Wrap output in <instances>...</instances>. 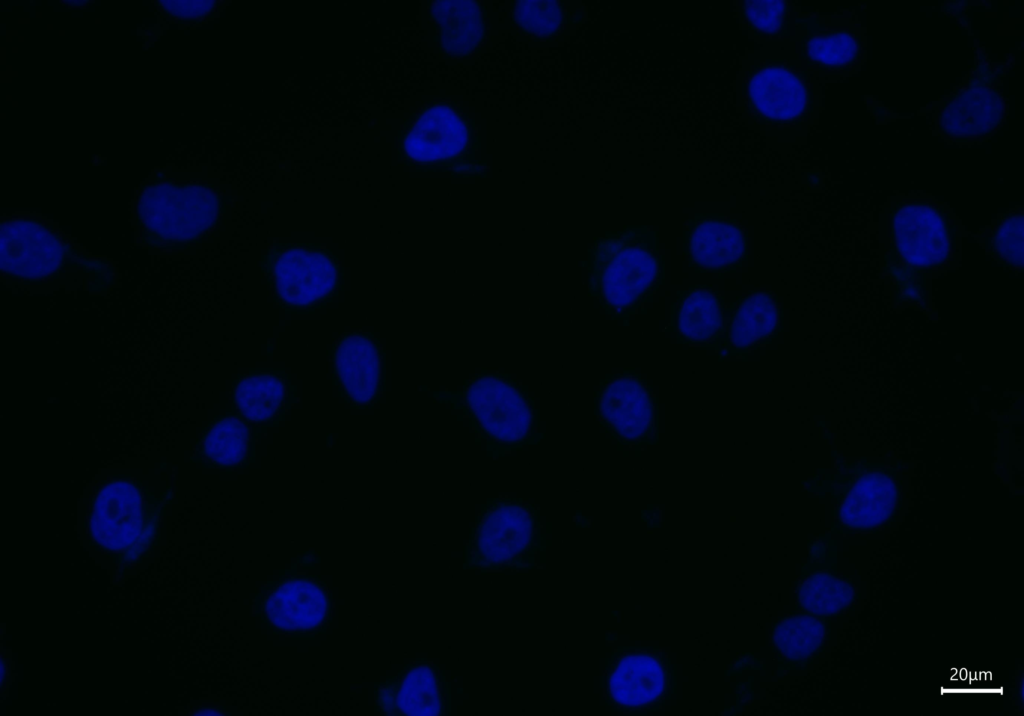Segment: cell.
Here are the masks:
<instances>
[{
    "label": "cell",
    "instance_id": "cell-1",
    "mask_svg": "<svg viewBox=\"0 0 1024 716\" xmlns=\"http://www.w3.org/2000/svg\"><path fill=\"white\" fill-rule=\"evenodd\" d=\"M590 288L602 307L629 317L651 301L664 280L657 233L632 227L599 239L590 254Z\"/></svg>",
    "mask_w": 1024,
    "mask_h": 716
},
{
    "label": "cell",
    "instance_id": "cell-2",
    "mask_svg": "<svg viewBox=\"0 0 1024 716\" xmlns=\"http://www.w3.org/2000/svg\"><path fill=\"white\" fill-rule=\"evenodd\" d=\"M156 516L143 490L134 481L116 478L93 497L88 513L92 542L126 560L138 557L155 533Z\"/></svg>",
    "mask_w": 1024,
    "mask_h": 716
},
{
    "label": "cell",
    "instance_id": "cell-3",
    "mask_svg": "<svg viewBox=\"0 0 1024 716\" xmlns=\"http://www.w3.org/2000/svg\"><path fill=\"white\" fill-rule=\"evenodd\" d=\"M605 695L612 709L646 713L661 709L674 688V666L657 648H623L605 670Z\"/></svg>",
    "mask_w": 1024,
    "mask_h": 716
},
{
    "label": "cell",
    "instance_id": "cell-4",
    "mask_svg": "<svg viewBox=\"0 0 1024 716\" xmlns=\"http://www.w3.org/2000/svg\"><path fill=\"white\" fill-rule=\"evenodd\" d=\"M217 215V196L201 185L156 183L140 198L141 223L164 241L196 238L214 224Z\"/></svg>",
    "mask_w": 1024,
    "mask_h": 716
},
{
    "label": "cell",
    "instance_id": "cell-5",
    "mask_svg": "<svg viewBox=\"0 0 1024 716\" xmlns=\"http://www.w3.org/2000/svg\"><path fill=\"white\" fill-rule=\"evenodd\" d=\"M331 599L319 576L287 574L263 587L256 613L268 628L290 635L321 633L330 618Z\"/></svg>",
    "mask_w": 1024,
    "mask_h": 716
},
{
    "label": "cell",
    "instance_id": "cell-6",
    "mask_svg": "<svg viewBox=\"0 0 1024 716\" xmlns=\"http://www.w3.org/2000/svg\"><path fill=\"white\" fill-rule=\"evenodd\" d=\"M891 253L907 268L943 265L955 244V225L943 208L931 202L898 203L891 210Z\"/></svg>",
    "mask_w": 1024,
    "mask_h": 716
},
{
    "label": "cell",
    "instance_id": "cell-7",
    "mask_svg": "<svg viewBox=\"0 0 1024 716\" xmlns=\"http://www.w3.org/2000/svg\"><path fill=\"white\" fill-rule=\"evenodd\" d=\"M265 264L275 294L290 308L314 307L331 297L338 286L337 263L330 254L315 247L273 249Z\"/></svg>",
    "mask_w": 1024,
    "mask_h": 716
},
{
    "label": "cell",
    "instance_id": "cell-8",
    "mask_svg": "<svg viewBox=\"0 0 1024 716\" xmlns=\"http://www.w3.org/2000/svg\"><path fill=\"white\" fill-rule=\"evenodd\" d=\"M751 114L761 123L797 125L813 109V90L807 73L783 60L756 65L743 86Z\"/></svg>",
    "mask_w": 1024,
    "mask_h": 716
},
{
    "label": "cell",
    "instance_id": "cell-9",
    "mask_svg": "<svg viewBox=\"0 0 1024 716\" xmlns=\"http://www.w3.org/2000/svg\"><path fill=\"white\" fill-rule=\"evenodd\" d=\"M534 542V518L523 505L497 502L479 518L472 541L471 558L480 568L517 566Z\"/></svg>",
    "mask_w": 1024,
    "mask_h": 716
},
{
    "label": "cell",
    "instance_id": "cell-10",
    "mask_svg": "<svg viewBox=\"0 0 1024 716\" xmlns=\"http://www.w3.org/2000/svg\"><path fill=\"white\" fill-rule=\"evenodd\" d=\"M465 402L480 429L496 442L519 443L531 431L532 411L527 399L504 378H476L466 389Z\"/></svg>",
    "mask_w": 1024,
    "mask_h": 716
},
{
    "label": "cell",
    "instance_id": "cell-11",
    "mask_svg": "<svg viewBox=\"0 0 1024 716\" xmlns=\"http://www.w3.org/2000/svg\"><path fill=\"white\" fill-rule=\"evenodd\" d=\"M655 399L636 374H620L609 380L599 397L600 415L608 428L628 444L650 442L656 433Z\"/></svg>",
    "mask_w": 1024,
    "mask_h": 716
},
{
    "label": "cell",
    "instance_id": "cell-12",
    "mask_svg": "<svg viewBox=\"0 0 1024 716\" xmlns=\"http://www.w3.org/2000/svg\"><path fill=\"white\" fill-rule=\"evenodd\" d=\"M470 128L460 110L447 102L425 107L403 140L405 155L417 163H441L459 157L470 142Z\"/></svg>",
    "mask_w": 1024,
    "mask_h": 716
},
{
    "label": "cell",
    "instance_id": "cell-13",
    "mask_svg": "<svg viewBox=\"0 0 1024 716\" xmlns=\"http://www.w3.org/2000/svg\"><path fill=\"white\" fill-rule=\"evenodd\" d=\"M684 253L697 271L729 273L746 260L747 234L737 221L726 216L696 215L684 233Z\"/></svg>",
    "mask_w": 1024,
    "mask_h": 716
},
{
    "label": "cell",
    "instance_id": "cell-14",
    "mask_svg": "<svg viewBox=\"0 0 1024 716\" xmlns=\"http://www.w3.org/2000/svg\"><path fill=\"white\" fill-rule=\"evenodd\" d=\"M1 264L4 272L20 278H42L61 263L63 247L53 230L30 219L3 222Z\"/></svg>",
    "mask_w": 1024,
    "mask_h": 716
},
{
    "label": "cell",
    "instance_id": "cell-15",
    "mask_svg": "<svg viewBox=\"0 0 1024 716\" xmlns=\"http://www.w3.org/2000/svg\"><path fill=\"white\" fill-rule=\"evenodd\" d=\"M782 323L778 298L771 292L752 291L738 296L725 309L723 330L717 342L726 355L748 352L775 338Z\"/></svg>",
    "mask_w": 1024,
    "mask_h": 716
},
{
    "label": "cell",
    "instance_id": "cell-16",
    "mask_svg": "<svg viewBox=\"0 0 1024 716\" xmlns=\"http://www.w3.org/2000/svg\"><path fill=\"white\" fill-rule=\"evenodd\" d=\"M334 376L349 403L373 404L383 383V356L379 344L368 334H345L333 354Z\"/></svg>",
    "mask_w": 1024,
    "mask_h": 716
},
{
    "label": "cell",
    "instance_id": "cell-17",
    "mask_svg": "<svg viewBox=\"0 0 1024 716\" xmlns=\"http://www.w3.org/2000/svg\"><path fill=\"white\" fill-rule=\"evenodd\" d=\"M1002 113L999 89L984 78H978L944 103L938 116V127L941 133L953 139L982 138L1000 125Z\"/></svg>",
    "mask_w": 1024,
    "mask_h": 716
},
{
    "label": "cell",
    "instance_id": "cell-18",
    "mask_svg": "<svg viewBox=\"0 0 1024 716\" xmlns=\"http://www.w3.org/2000/svg\"><path fill=\"white\" fill-rule=\"evenodd\" d=\"M899 500L895 479L880 470L861 474L848 489L839 509L841 525L850 530L879 527L893 515Z\"/></svg>",
    "mask_w": 1024,
    "mask_h": 716
},
{
    "label": "cell",
    "instance_id": "cell-19",
    "mask_svg": "<svg viewBox=\"0 0 1024 716\" xmlns=\"http://www.w3.org/2000/svg\"><path fill=\"white\" fill-rule=\"evenodd\" d=\"M724 297L711 286L691 285L678 291L671 307V327L683 343L718 341L724 325Z\"/></svg>",
    "mask_w": 1024,
    "mask_h": 716
},
{
    "label": "cell",
    "instance_id": "cell-20",
    "mask_svg": "<svg viewBox=\"0 0 1024 716\" xmlns=\"http://www.w3.org/2000/svg\"><path fill=\"white\" fill-rule=\"evenodd\" d=\"M387 680L393 692L394 715L444 714L445 690L438 670L432 665L416 662Z\"/></svg>",
    "mask_w": 1024,
    "mask_h": 716
},
{
    "label": "cell",
    "instance_id": "cell-21",
    "mask_svg": "<svg viewBox=\"0 0 1024 716\" xmlns=\"http://www.w3.org/2000/svg\"><path fill=\"white\" fill-rule=\"evenodd\" d=\"M233 397L236 408L247 422L267 425L283 415L289 400V390L280 375L257 372L239 379Z\"/></svg>",
    "mask_w": 1024,
    "mask_h": 716
},
{
    "label": "cell",
    "instance_id": "cell-22",
    "mask_svg": "<svg viewBox=\"0 0 1024 716\" xmlns=\"http://www.w3.org/2000/svg\"><path fill=\"white\" fill-rule=\"evenodd\" d=\"M433 18L439 26L441 46L445 53L464 56L481 43L484 22L477 3L438 1L433 6Z\"/></svg>",
    "mask_w": 1024,
    "mask_h": 716
},
{
    "label": "cell",
    "instance_id": "cell-23",
    "mask_svg": "<svg viewBox=\"0 0 1024 716\" xmlns=\"http://www.w3.org/2000/svg\"><path fill=\"white\" fill-rule=\"evenodd\" d=\"M251 433L247 423L233 415L221 416L204 431L197 455L209 466L243 465L249 456Z\"/></svg>",
    "mask_w": 1024,
    "mask_h": 716
},
{
    "label": "cell",
    "instance_id": "cell-24",
    "mask_svg": "<svg viewBox=\"0 0 1024 716\" xmlns=\"http://www.w3.org/2000/svg\"><path fill=\"white\" fill-rule=\"evenodd\" d=\"M861 53L862 39L849 29L812 33L801 40L802 58L808 65L823 71H847L858 63Z\"/></svg>",
    "mask_w": 1024,
    "mask_h": 716
},
{
    "label": "cell",
    "instance_id": "cell-25",
    "mask_svg": "<svg viewBox=\"0 0 1024 716\" xmlns=\"http://www.w3.org/2000/svg\"><path fill=\"white\" fill-rule=\"evenodd\" d=\"M825 634V625L813 614H792L774 626L772 643L782 660L803 663L819 652Z\"/></svg>",
    "mask_w": 1024,
    "mask_h": 716
},
{
    "label": "cell",
    "instance_id": "cell-26",
    "mask_svg": "<svg viewBox=\"0 0 1024 716\" xmlns=\"http://www.w3.org/2000/svg\"><path fill=\"white\" fill-rule=\"evenodd\" d=\"M798 604L810 614L832 615L844 610L853 600V588L841 578L817 571L798 585Z\"/></svg>",
    "mask_w": 1024,
    "mask_h": 716
},
{
    "label": "cell",
    "instance_id": "cell-27",
    "mask_svg": "<svg viewBox=\"0 0 1024 716\" xmlns=\"http://www.w3.org/2000/svg\"><path fill=\"white\" fill-rule=\"evenodd\" d=\"M512 18L524 33L543 38L559 32L563 12L557 1H517L512 9Z\"/></svg>",
    "mask_w": 1024,
    "mask_h": 716
},
{
    "label": "cell",
    "instance_id": "cell-28",
    "mask_svg": "<svg viewBox=\"0 0 1024 716\" xmlns=\"http://www.w3.org/2000/svg\"><path fill=\"white\" fill-rule=\"evenodd\" d=\"M789 12V5L785 1H744L742 6L744 19L759 35H788Z\"/></svg>",
    "mask_w": 1024,
    "mask_h": 716
},
{
    "label": "cell",
    "instance_id": "cell-29",
    "mask_svg": "<svg viewBox=\"0 0 1024 716\" xmlns=\"http://www.w3.org/2000/svg\"><path fill=\"white\" fill-rule=\"evenodd\" d=\"M996 255L1007 264L1022 263L1023 248V215L1022 213L1006 214L999 222L992 239Z\"/></svg>",
    "mask_w": 1024,
    "mask_h": 716
},
{
    "label": "cell",
    "instance_id": "cell-30",
    "mask_svg": "<svg viewBox=\"0 0 1024 716\" xmlns=\"http://www.w3.org/2000/svg\"><path fill=\"white\" fill-rule=\"evenodd\" d=\"M159 3L167 15L181 19L201 18L212 8L210 1H161Z\"/></svg>",
    "mask_w": 1024,
    "mask_h": 716
},
{
    "label": "cell",
    "instance_id": "cell-31",
    "mask_svg": "<svg viewBox=\"0 0 1024 716\" xmlns=\"http://www.w3.org/2000/svg\"><path fill=\"white\" fill-rule=\"evenodd\" d=\"M192 714H198V715H223V714H227V712H224L223 710H221V708L204 707V708L198 709V711H195Z\"/></svg>",
    "mask_w": 1024,
    "mask_h": 716
}]
</instances>
